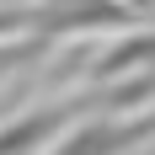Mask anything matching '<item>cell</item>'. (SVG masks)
<instances>
[{
  "instance_id": "cell-1",
  "label": "cell",
  "mask_w": 155,
  "mask_h": 155,
  "mask_svg": "<svg viewBox=\"0 0 155 155\" xmlns=\"http://www.w3.org/2000/svg\"><path fill=\"white\" fill-rule=\"evenodd\" d=\"M144 139H155V112H144V118H96V123L70 128L48 155H128Z\"/></svg>"
},
{
  "instance_id": "cell-2",
  "label": "cell",
  "mask_w": 155,
  "mask_h": 155,
  "mask_svg": "<svg viewBox=\"0 0 155 155\" xmlns=\"http://www.w3.org/2000/svg\"><path fill=\"white\" fill-rule=\"evenodd\" d=\"M86 102H59V107H38V112H21L11 123H0V155H38V150H54V144L70 134L75 112Z\"/></svg>"
},
{
  "instance_id": "cell-3",
  "label": "cell",
  "mask_w": 155,
  "mask_h": 155,
  "mask_svg": "<svg viewBox=\"0 0 155 155\" xmlns=\"http://www.w3.org/2000/svg\"><path fill=\"white\" fill-rule=\"evenodd\" d=\"M139 59L155 64V43H150V38L123 43V48H107V59H102V70H96V75H128V70H139Z\"/></svg>"
},
{
  "instance_id": "cell-4",
  "label": "cell",
  "mask_w": 155,
  "mask_h": 155,
  "mask_svg": "<svg viewBox=\"0 0 155 155\" xmlns=\"http://www.w3.org/2000/svg\"><path fill=\"white\" fill-rule=\"evenodd\" d=\"M27 21H38V16H27V11H0V38H5V32H21Z\"/></svg>"
}]
</instances>
